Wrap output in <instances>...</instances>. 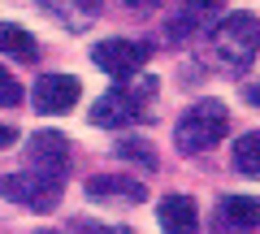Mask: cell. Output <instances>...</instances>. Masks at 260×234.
Here are the masks:
<instances>
[{
    "label": "cell",
    "instance_id": "obj_1",
    "mask_svg": "<svg viewBox=\"0 0 260 234\" xmlns=\"http://www.w3.org/2000/svg\"><path fill=\"white\" fill-rule=\"evenodd\" d=\"M225 130H230L225 104L221 100H195L174 126V148L182 156H200V152H213L225 139Z\"/></svg>",
    "mask_w": 260,
    "mask_h": 234
},
{
    "label": "cell",
    "instance_id": "obj_2",
    "mask_svg": "<svg viewBox=\"0 0 260 234\" xmlns=\"http://www.w3.org/2000/svg\"><path fill=\"white\" fill-rule=\"evenodd\" d=\"M208 39H213V52L221 56V61H230V65H247V61H256L260 22H256V13H230L225 22H213Z\"/></svg>",
    "mask_w": 260,
    "mask_h": 234
},
{
    "label": "cell",
    "instance_id": "obj_3",
    "mask_svg": "<svg viewBox=\"0 0 260 234\" xmlns=\"http://www.w3.org/2000/svg\"><path fill=\"white\" fill-rule=\"evenodd\" d=\"M143 91H152V83L143 87ZM139 87H113V91H104L100 100L91 104V122L104 126V130H126V126L143 122L148 117V95H143Z\"/></svg>",
    "mask_w": 260,
    "mask_h": 234
},
{
    "label": "cell",
    "instance_id": "obj_4",
    "mask_svg": "<svg viewBox=\"0 0 260 234\" xmlns=\"http://www.w3.org/2000/svg\"><path fill=\"white\" fill-rule=\"evenodd\" d=\"M61 182L65 178L39 174V169H18V174H9L0 182V195L22 204V208H35V213H52L56 199H61Z\"/></svg>",
    "mask_w": 260,
    "mask_h": 234
},
{
    "label": "cell",
    "instance_id": "obj_5",
    "mask_svg": "<svg viewBox=\"0 0 260 234\" xmlns=\"http://www.w3.org/2000/svg\"><path fill=\"white\" fill-rule=\"evenodd\" d=\"M148 56H152V48L139 44V39H104V44L91 48V61H95L109 78H117V83L135 78L143 65H148Z\"/></svg>",
    "mask_w": 260,
    "mask_h": 234
},
{
    "label": "cell",
    "instance_id": "obj_6",
    "mask_svg": "<svg viewBox=\"0 0 260 234\" xmlns=\"http://www.w3.org/2000/svg\"><path fill=\"white\" fill-rule=\"evenodd\" d=\"M26 169L65 178V169H70V139L61 130H35L26 143Z\"/></svg>",
    "mask_w": 260,
    "mask_h": 234
},
{
    "label": "cell",
    "instance_id": "obj_7",
    "mask_svg": "<svg viewBox=\"0 0 260 234\" xmlns=\"http://www.w3.org/2000/svg\"><path fill=\"white\" fill-rule=\"evenodd\" d=\"M78 95H83V83H78L74 74H44L35 78V91H30V100H35L39 113H70L78 104Z\"/></svg>",
    "mask_w": 260,
    "mask_h": 234
},
{
    "label": "cell",
    "instance_id": "obj_8",
    "mask_svg": "<svg viewBox=\"0 0 260 234\" xmlns=\"http://www.w3.org/2000/svg\"><path fill=\"white\" fill-rule=\"evenodd\" d=\"M221 5L225 0H178L174 5V22H169V39L182 44V39L208 30L217 22V13H221Z\"/></svg>",
    "mask_w": 260,
    "mask_h": 234
},
{
    "label": "cell",
    "instance_id": "obj_9",
    "mask_svg": "<svg viewBox=\"0 0 260 234\" xmlns=\"http://www.w3.org/2000/svg\"><path fill=\"white\" fill-rule=\"evenodd\" d=\"M260 221V204L256 195H221L213 213V230L217 234H251Z\"/></svg>",
    "mask_w": 260,
    "mask_h": 234
},
{
    "label": "cell",
    "instance_id": "obj_10",
    "mask_svg": "<svg viewBox=\"0 0 260 234\" xmlns=\"http://www.w3.org/2000/svg\"><path fill=\"white\" fill-rule=\"evenodd\" d=\"M156 221L165 234H200V208L191 195H165L156 208Z\"/></svg>",
    "mask_w": 260,
    "mask_h": 234
},
{
    "label": "cell",
    "instance_id": "obj_11",
    "mask_svg": "<svg viewBox=\"0 0 260 234\" xmlns=\"http://www.w3.org/2000/svg\"><path fill=\"white\" fill-rule=\"evenodd\" d=\"M87 195L91 199H117V204H139L148 191L139 178H126V174H95L87 178Z\"/></svg>",
    "mask_w": 260,
    "mask_h": 234
},
{
    "label": "cell",
    "instance_id": "obj_12",
    "mask_svg": "<svg viewBox=\"0 0 260 234\" xmlns=\"http://www.w3.org/2000/svg\"><path fill=\"white\" fill-rule=\"evenodd\" d=\"M39 9L52 13L65 30H87L100 18V0H39Z\"/></svg>",
    "mask_w": 260,
    "mask_h": 234
},
{
    "label": "cell",
    "instance_id": "obj_13",
    "mask_svg": "<svg viewBox=\"0 0 260 234\" xmlns=\"http://www.w3.org/2000/svg\"><path fill=\"white\" fill-rule=\"evenodd\" d=\"M0 52H5V56H18V61H35V56H39V44H35L22 26L0 22Z\"/></svg>",
    "mask_w": 260,
    "mask_h": 234
},
{
    "label": "cell",
    "instance_id": "obj_14",
    "mask_svg": "<svg viewBox=\"0 0 260 234\" xmlns=\"http://www.w3.org/2000/svg\"><path fill=\"white\" fill-rule=\"evenodd\" d=\"M234 169L247 174V178H256V174H260V135L256 130H247L239 143H234Z\"/></svg>",
    "mask_w": 260,
    "mask_h": 234
},
{
    "label": "cell",
    "instance_id": "obj_15",
    "mask_svg": "<svg viewBox=\"0 0 260 234\" xmlns=\"http://www.w3.org/2000/svg\"><path fill=\"white\" fill-rule=\"evenodd\" d=\"M117 156L139 160L143 169H160V165H156V152H152V143H143V139H121V143H117Z\"/></svg>",
    "mask_w": 260,
    "mask_h": 234
},
{
    "label": "cell",
    "instance_id": "obj_16",
    "mask_svg": "<svg viewBox=\"0 0 260 234\" xmlns=\"http://www.w3.org/2000/svg\"><path fill=\"white\" fill-rule=\"evenodd\" d=\"M22 100V83L9 74V70H0V109H13Z\"/></svg>",
    "mask_w": 260,
    "mask_h": 234
},
{
    "label": "cell",
    "instance_id": "obj_17",
    "mask_svg": "<svg viewBox=\"0 0 260 234\" xmlns=\"http://www.w3.org/2000/svg\"><path fill=\"white\" fill-rule=\"evenodd\" d=\"M74 230L78 234H135V230H126V225H95V221H78Z\"/></svg>",
    "mask_w": 260,
    "mask_h": 234
},
{
    "label": "cell",
    "instance_id": "obj_18",
    "mask_svg": "<svg viewBox=\"0 0 260 234\" xmlns=\"http://www.w3.org/2000/svg\"><path fill=\"white\" fill-rule=\"evenodd\" d=\"M13 143H18V130L0 122V152H5V148H13Z\"/></svg>",
    "mask_w": 260,
    "mask_h": 234
},
{
    "label": "cell",
    "instance_id": "obj_19",
    "mask_svg": "<svg viewBox=\"0 0 260 234\" xmlns=\"http://www.w3.org/2000/svg\"><path fill=\"white\" fill-rule=\"evenodd\" d=\"M126 9H139V13H148V9H156V5H165V0H121Z\"/></svg>",
    "mask_w": 260,
    "mask_h": 234
},
{
    "label": "cell",
    "instance_id": "obj_20",
    "mask_svg": "<svg viewBox=\"0 0 260 234\" xmlns=\"http://www.w3.org/2000/svg\"><path fill=\"white\" fill-rule=\"evenodd\" d=\"M39 234H56V230H39Z\"/></svg>",
    "mask_w": 260,
    "mask_h": 234
}]
</instances>
